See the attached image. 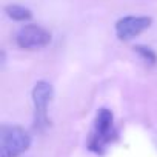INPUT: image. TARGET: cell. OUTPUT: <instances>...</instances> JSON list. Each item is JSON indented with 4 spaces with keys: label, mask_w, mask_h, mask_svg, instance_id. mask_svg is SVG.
Returning a JSON list of instances; mask_svg holds the SVG:
<instances>
[{
    "label": "cell",
    "mask_w": 157,
    "mask_h": 157,
    "mask_svg": "<svg viewBox=\"0 0 157 157\" xmlns=\"http://www.w3.org/2000/svg\"><path fill=\"white\" fill-rule=\"evenodd\" d=\"M136 51L140 54V57L146 62V63H155V54L149 49V48H143V46H137L136 48Z\"/></svg>",
    "instance_id": "7"
},
{
    "label": "cell",
    "mask_w": 157,
    "mask_h": 157,
    "mask_svg": "<svg viewBox=\"0 0 157 157\" xmlns=\"http://www.w3.org/2000/svg\"><path fill=\"white\" fill-rule=\"evenodd\" d=\"M152 20L146 16H126L117 20L116 36L120 40H131L151 26Z\"/></svg>",
    "instance_id": "5"
},
{
    "label": "cell",
    "mask_w": 157,
    "mask_h": 157,
    "mask_svg": "<svg viewBox=\"0 0 157 157\" xmlns=\"http://www.w3.org/2000/svg\"><path fill=\"white\" fill-rule=\"evenodd\" d=\"M5 13L10 19L13 20H19V22H25V20H29L31 19V11L22 5H8L5 8Z\"/></svg>",
    "instance_id": "6"
},
{
    "label": "cell",
    "mask_w": 157,
    "mask_h": 157,
    "mask_svg": "<svg viewBox=\"0 0 157 157\" xmlns=\"http://www.w3.org/2000/svg\"><path fill=\"white\" fill-rule=\"evenodd\" d=\"M16 42L23 49H42L51 42V34L39 25H23L17 34Z\"/></svg>",
    "instance_id": "4"
},
{
    "label": "cell",
    "mask_w": 157,
    "mask_h": 157,
    "mask_svg": "<svg viewBox=\"0 0 157 157\" xmlns=\"http://www.w3.org/2000/svg\"><path fill=\"white\" fill-rule=\"evenodd\" d=\"M31 145V136L17 125H3L0 129V157H19Z\"/></svg>",
    "instance_id": "2"
},
{
    "label": "cell",
    "mask_w": 157,
    "mask_h": 157,
    "mask_svg": "<svg viewBox=\"0 0 157 157\" xmlns=\"http://www.w3.org/2000/svg\"><path fill=\"white\" fill-rule=\"evenodd\" d=\"M114 137H116L114 116L109 109L102 108L96 114L93 131L88 139V148H90V151H93L96 154H102L105 151V148L113 142Z\"/></svg>",
    "instance_id": "1"
},
{
    "label": "cell",
    "mask_w": 157,
    "mask_h": 157,
    "mask_svg": "<svg viewBox=\"0 0 157 157\" xmlns=\"http://www.w3.org/2000/svg\"><path fill=\"white\" fill-rule=\"evenodd\" d=\"M54 91L49 82L40 80L33 90V105H34V123L39 129L48 126V106L52 100Z\"/></svg>",
    "instance_id": "3"
}]
</instances>
